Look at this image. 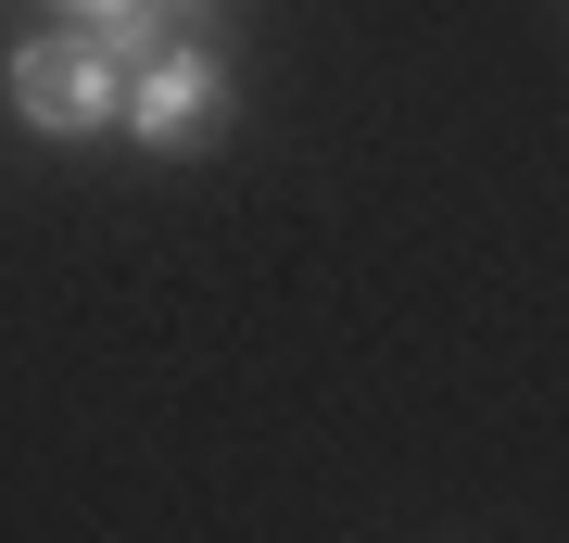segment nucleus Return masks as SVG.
<instances>
[{
    "label": "nucleus",
    "instance_id": "obj_1",
    "mask_svg": "<svg viewBox=\"0 0 569 543\" xmlns=\"http://www.w3.org/2000/svg\"><path fill=\"white\" fill-rule=\"evenodd\" d=\"M13 114L39 140H89V127L127 114V77L102 63L89 26H39V39H13Z\"/></svg>",
    "mask_w": 569,
    "mask_h": 543
},
{
    "label": "nucleus",
    "instance_id": "obj_2",
    "mask_svg": "<svg viewBox=\"0 0 569 543\" xmlns=\"http://www.w3.org/2000/svg\"><path fill=\"white\" fill-rule=\"evenodd\" d=\"M127 140L140 152H164V164H190V152H216L228 140V63L203 51V39H178L164 63H140V77H127Z\"/></svg>",
    "mask_w": 569,
    "mask_h": 543
},
{
    "label": "nucleus",
    "instance_id": "obj_3",
    "mask_svg": "<svg viewBox=\"0 0 569 543\" xmlns=\"http://www.w3.org/2000/svg\"><path fill=\"white\" fill-rule=\"evenodd\" d=\"M89 39H102V63H114V77H140V63H164V51H178V13H164V0H114Z\"/></svg>",
    "mask_w": 569,
    "mask_h": 543
},
{
    "label": "nucleus",
    "instance_id": "obj_4",
    "mask_svg": "<svg viewBox=\"0 0 569 543\" xmlns=\"http://www.w3.org/2000/svg\"><path fill=\"white\" fill-rule=\"evenodd\" d=\"M51 13H63V26H102V0H51Z\"/></svg>",
    "mask_w": 569,
    "mask_h": 543
},
{
    "label": "nucleus",
    "instance_id": "obj_5",
    "mask_svg": "<svg viewBox=\"0 0 569 543\" xmlns=\"http://www.w3.org/2000/svg\"><path fill=\"white\" fill-rule=\"evenodd\" d=\"M102 13H114V0H102Z\"/></svg>",
    "mask_w": 569,
    "mask_h": 543
}]
</instances>
